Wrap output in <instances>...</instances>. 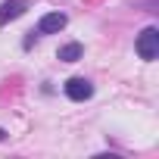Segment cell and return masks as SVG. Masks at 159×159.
I'll list each match as a JSON object with an SVG mask.
<instances>
[{"label": "cell", "mask_w": 159, "mask_h": 159, "mask_svg": "<svg viewBox=\"0 0 159 159\" xmlns=\"http://www.w3.org/2000/svg\"><path fill=\"white\" fill-rule=\"evenodd\" d=\"M134 50H137V56L140 59H147V62H153L156 56H159V28H143L140 34H137V41H134Z\"/></svg>", "instance_id": "obj_1"}, {"label": "cell", "mask_w": 159, "mask_h": 159, "mask_svg": "<svg viewBox=\"0 0 159 159\" xmlns=\"http://www.w3.org/2000/svg\"><path fill=\"white\" fill-rule=\"evenodd\" d=\"M25 10H28V0H7V3H0V25L19 19Z\"/></svg>", "instance_id": "obj_4"}, {"label": "cell", "mask_w": 159, "mask_h": 159, "mask_svg": "<svg viewBox=\"0 0 159 159\" xmlns=\"http://www.w3.org/2000/svg\"><path fill=\"white\" fill-rule=\"evenodd\" d=\"M56 56H59L62 62H78V59H81V56H84V47H81V44H78V41H72V44H62Z\"/></svg>", "instance_id": "obj_5"}, {"label": "cell", "mask_w": 159, "mask_h": 159, "mask_svg": "<svg viewBox=\"0 0 159 159\" xmlns=\"http://www.w3.org/2000/svg\"><path fill=\"white\" fill-rule=\"evenodd\" d=\"M66 97L75 100V103H84L94 97V84L88 81V78H69L66 81Z\"/></svg>", "instance_id": "obj_2"}, {"label": "cell", "mask_w": 159, "mask_h": 159, "mask_svg": "<svg viewBox=\"0 0 159 159\" xmlns=\"http://www.w3.org/2000/svg\"><path fill=\"white\" fill-rule=\"evenodd\" d=\"M66 13H47V16H41V22H38V34H59L62 28H66Z\"/></svg>", "instance_id": "obj_3"}, {"label": "cell", "mask_w": 159, "mask_h": 159, "mask_svg": "<svg viewBox=\"0 0 159 159\" xmlns=\"http://www.w3.org/2000/svg\"><path fill=\"white\" fill-rule=\"evenodd\" d=\"M3 137H7V131H3V128H0V140H3Z\"/></svg>", "instance_id": "obj_6"}]
</instances>
